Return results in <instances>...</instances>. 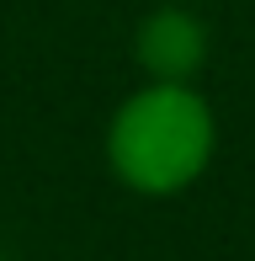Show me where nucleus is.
<instances>
[{
  "mask_svg": "<svg viewBox=\"0 0 255 261\" xmlns=\"http://www.w3.org/2000/svg\"><path fill=\"white\" fill-rule=\"evenodd\" d=\"M213 155V117L176 80L133 96L112 123V165L138 192H176Z\"/></svg>",
  "mask_w": 255,
  "mask_h": 261,
  "instance_id": "nucleus-1",
  "label": "nucleus"
},
{
  "mask_svg": "<svg viewBox=\"0 0 255 261\" xmlns=\"http://www.w3.org/2000/svg\"><path fill=\"white\" fill-rule=\"evenodd\" d=\"M202 27L186 16V11H160V16L144 21V32H138V59H144V69L154 80H186L197 64H202Z\"/></svg>",
  "mask_w": 255,
  "mask_h": 261,
  "instance_id": "nucleus-2",
  "label": "nucleus"
}]
</instances>
